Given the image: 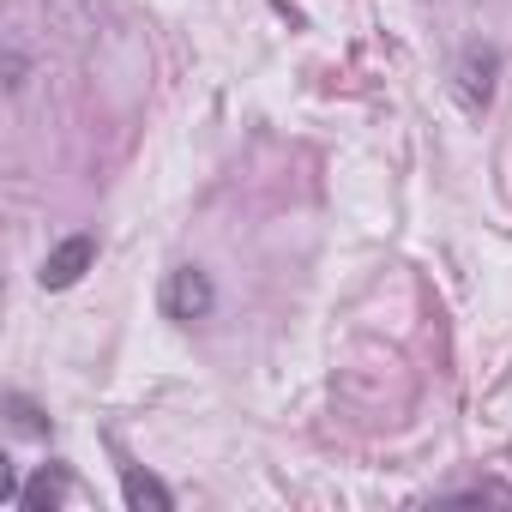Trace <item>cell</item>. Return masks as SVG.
Returning <instances> with one entry per match:
<instances>
[{
  "label": "cell",
  "instance_id": "cell-1",
  "mask_svg": "<svg viewBox=\"0 0 512 512\" xmlns=\"http://www.w3.org/2000/svg\"><path fill=\"white\" fill-rule=\"evenodd\" d=\"M211 302H217V290H211V278H205L199 266H175V272H169V284H163V314H169V320L193 326V320L211 314Z\"/></svg>",
  "mask_w": 512,
  "mask_h": 512
},
{
  "label": "cell",
  "instance_id": "cell-2",
  "mask_svg": "<svg viewBox=\"0 0 512 512\" xmlns=\"http://www.w3.org/2000/svg\"><path fill=\"white\" fill-rule=\"evenodd\" d=\"M97 266V235H67V241H55L49 253H43V290H73L85 272Z\"/></svg>",
  "mask_w": 512,
  "mask_h": 512
},
{
  "label": "cell",
  "instance_id": "cell-3",
  "mask_svg": "<svg viewBox=\"0 0 512 512\" xmlns=\"http://www.w3.org/2000/svg\"><path fill=\"white\" fill-rule=\"evenodd\" d=\"M121 494H127V506H133V512H145V506H151V512H175V494H169L157 476L133 470V464L121 470Z\"/></svg>",
  "mask_w": 512,
  "mask_h": 512
},
{
  "label": "cell",
  "instance_id": "cell-4",
  "mask_svg": "<svg viewBox=\"0 0 512 512\" xmlns=\"http://www.w3.org/2000/svg\"><path fill=\"white\" fill-rule=\"evenodd\" d=\"M67 494H73L67 470H49V464H43V470H37V482H31V488H19V506H25V512H43V506H61Z\"/></svg>",
  "mask_w": 512,
  "mask_h": 512
},
{
  "label": "cell",
  "instance_id": "cell-5",
  "mask_svg": "<svg viewBox=\"0 0 512 512\" xmlns=\"http://www.w3.org/2000/svg\"><path fill=\"white\" fill-rule=\"evenodd\" d=\"M7 85H13V91H19V85H25V55H19V43H13V49H7Z\"/></svg>",
  "mask_w": 512,
  "mask_h": 512
}]
</instances>
